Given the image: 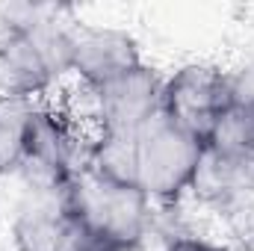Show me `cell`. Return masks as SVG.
Masks as SVG:
<instances>
[{"label": "cell", "instance_id": "cell-13", "mask_svg": "<svg viewBox=\"0 0 254 251\" xmlns=\"http://www.w3.org/2000/svg\"><path fill=\"white\" fill-rule=\"evenodd\" d=\"M228 83H231V104L254 110V60H249L240 71H234Z\"/></svg>", "mask_w": 254, "mask_h": 251}, {"label": "cell", "instance_id": "cell-11", "mask_svg": "<svg viewBox=\"0 0 254 251\" xmlns=\"http://www.w3.org/2000/svg\"><path fill=\"white\" fill-rule=\"evenodd\" d=\"M33 110H36L33 98L0 95V163H3V172L18 169V163H21L24 133H27Z\"/></svg>", "mask_w": 254, "mask_h": 251}, {"label": "cell", "instance_id": "cell-10", "mask_svg": "<svg viewBox=\"0 0 254 251\" xmlns=\"http://www.w3.org/2000/svg\"><path fill=\"white\" fill-rule=\"evenodd\" d=\"M204 148L219 157L254 160V110L231 104L213 125Z\"/></svg>", "mask_w": 254, "mask_h": 251}, {"label": "cell", "instance_id": "cell-1", "mask_svg": "<svg viewBox=\"0 0 254 251\" xmlns=\"http://www.w3.org/2000/svg\"><path fill=\"white\" fill-rule=\"evenodd\" d=\"M65 204L92 237L119 251L139 249L151 225V198L142 189L107 178L86 163L74 169L65 189Z\"/></svg>", "mask_w": 254, "mask_h": 251}, {"label": "cell", "instance_id": "cell-14", "mask_svg": "<svg viewBox=\"0 0 254 251\" xmlns=\"http://www.w3.org/2000/svg\"><path fill=\"white\" fill-rule=\"evenodd\" d=\"M166 251H228V249L213 246V243L198 240V237H178V240H172V243H169V249H166Z\"/></svg>", "mask_w": 254, "mask_h": 251}, {"label": "cell", "instance_id": "cell-5", "mask_svg": "<svg viewBox=\"0 0 254 251\" xmlns=\"http://www.w3.org/2000/svg\"><path fill=\"white\" fill-rule=\"evenodd\" d=\"M12 234L18 251H119L86 231L68 210L65 195H33V201L21 207Z\"/></svg>", "mask_w": 254, "mask_h": 251}, {"label": "cell", "instance_id": "cell-2", "mask_svg": "<svg viewBox=\"0 0 254 251\" xmlns=\"http://www.w3.org/2000/svg\"><path fill=\"white\" fill-rule=\"evenodd\" d=\"M201 157L204 142L157 113L136 133V187L148 198L172 201L192 187Z\"/></svg>", "mask_w": 254, "mask_h": 251}, {"label": "cell", "instance_id": "cell-9", "mask_svg": "<svg viewBox=\"0 0 254 251\" xmlns=\"http://www.w3.org/2000/svg\"><path fill=\"white\" fill-rule=\"evenodd\" d=\"M201 198L213 204H231L254 192V160H234L219 157L204 148V157L198 163L192 187Z\"/></svg>", "mask_w": 254, "mask_h": 251}, {"label": "cell", "instance_id": "cell-4", "mask_svg": "<svg viewBox=\"0 0 254 251\" xmlns=\"http://www.w3.org/2000/svg\"><path fill=\"white\" fill-rule=\"evenodd\" d=\"M33 195H65L77 169L74 139L60 116L36 107L24 133V151L18 163Z\"/></svg>", "mask_w": 254, "mask_h": 251}, {"label": "cell", "instance_id": "cell-12", "mask_svg": "<svg viewBox=\"0 0 254 251\" xmlns=\"http://www.w3.org/2000/svg\"><path fill=\"white\" fill-rule=\"evenodd\" d=\"M86 166H92L95 172H101L107 178L136 184V136L104 133L101 142H95Z\"/></svg>", "mask_w": 254, "mask_h": 251}, {"label": "cell", "instance_id": "cell-3", "mask_svg": "<svg viewBox=\"0 0 254 251\" xmlns=\"http://www.w3.org/2000/svg\"><path fill=\"white\" fill-rule=\"evenodd\" d=\"M231 107L228 74L210 65H187L163 83L160 113L184 133L207 142L219 116Z\"/></svg>", "mask_w": 254, "mask_h": 251}, {"label": "cell", "instance_id": "cell-6", "mask_svg": "<svg viewBox=\"0 0 254 251\" xmlns=\"http://www.w3.org/2000/svg\"><path fill=\"white\" fill-rule=\"evenodd\" d=\"M95 98H98V116L104 122V133L136 136L160 113L163 80L151 68L139 65L122 77L98 86Z\"/></svg>", "mask_w": 254, "mask_h": 251}, {"label": "cell", "instance_id": "cell-15", "mask_svg": "<svg viewBox=\"0 0 254 251\" xmlns=\"http://www.w3.org/2000/svg\"><path fill=\"white\" fill-rule=\"evenodd\" d=\"M3 175H6V172H3V163H0V178H3Z\"/></svg>", "mask_w": 254, "mask_h": 251}, {"label": "cell", "instance_id": "cell-8", "mask_svg": "<svg viewBox=\"0 0 254 251\" xmlns=\"http://www.w3.org/2000/svg\"><path fill=\"white\" fill-rule=\"evenodd\" d=\"M51 71L24 30L0 33V95L33 98L51 83Z\"/></svg>", "mask_w": 254, "mask_h": 251}, {"label": "cell", "instance_id": "cell-7", "mask_svg": "<svg viewBox=\"0 0 254 251\" xmlns=\"http://www.w3.org/2000/svg\"><path fill=\"white\" fill-rule=\"evenodd\" d=\"M139 45L125 30L113 27H89L74 33V63L71 71H77L92 89L122 77L127 71L139 68Z\"/></svg>", "mask_w": 254, "mask_h": 251}]
</instances>
